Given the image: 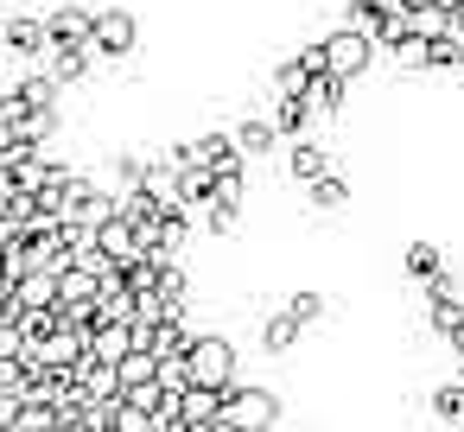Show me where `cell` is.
Listing matches in <instances>:
<instances>
[{"instance_id": "6da1fadb", "label": "cell", "mask_w": 464, "mask_h": 432, "mask_svg": "<svg viewBox=\"0 0 464 432\" xmlns=\"http://www.w3.org/2000/svg\"><path fill=\"white\" fill-rule=\"evenodd\" d=\"M267 419H274V400H267V394H242V400H236V426H255V432H261Z\"/></svg>"}]
</instances>
